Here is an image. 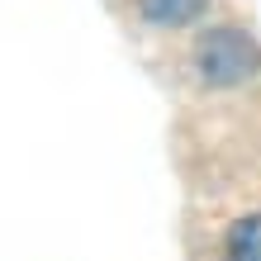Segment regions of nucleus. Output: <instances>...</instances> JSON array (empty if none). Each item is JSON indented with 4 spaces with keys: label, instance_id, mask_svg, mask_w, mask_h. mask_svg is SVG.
Instances as JSON below:
<instances>
[{
    "label": "nucleus",
    "instance_id": "nucleus-1",
    "mask_svg": "<svg viewBox=\"0 0 261 261\" xmlns=\"http://www.w3.org/2000/svg\"><path fill=\"white\" fill-rule=\"evenodd\" d=\"M195 71L204 86H242L247 76L261 71V48L252 34H242V29H209L204 38L195 43Z\"/></svg>",
    "mask_w": 261,
    "mask_h": 261
},
{
    "label": "nucleus",
    "instance_id": "nucleus-2",
    "mask_svg": "<svg viewBox=\"0 0 261 261\" xmlns=\"http://www.w3.org/2000/svg\"><path fill=\"white\" fill-rule=\"evenodd\" d=\"M209 10V0H138V14L157 29H180V24H195L199 14Z\"/></svg>",
    "mask_w": 261,
    "mask_h": 261
},
{
    "label": "nucleus",
    "instance_id": "nucleus-3",
    "mask_svg": "<svg viewBox=\"0 0 261 261\" xmlns=\"http://www.w3.org/2000/svg\"><path fill=\"white\" fill-rule=\"evenodd\" d=\"M228 261H261V214H247L228 228Z\"/></svg>",
    "mask_w": 261,
    "mask_h": 261
}]
</instances>
